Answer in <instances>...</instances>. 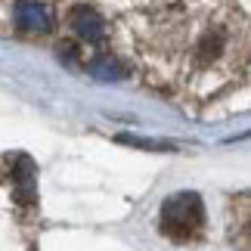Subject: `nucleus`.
<instances>
[{
	"mask_svg": "<svg viewBox=\"0 0 251 251\" xmlns=\"http://www.w3.org/2000/svg\"><path fill=\"white\" fill-rule=\"evenodd\" d=\"M220 50H224V34L214 31V34H205V37H201V44H199L196 56H199V62H201V65H208V62H214L217 56H220Z\"/></svg>",
	"mask_w": 251,
	"mask_h": 251,
	"instance_id": "obj_6",
	"label": "nucleus"
},
{
	"mask_svg": "<svg viewBox=\"0 0 251 251\" xmlns=\"http://www.w3.org/2000/svg\"><path fill=\"white\" fill-rule=\"evenodd\" d=\"M9 174H13V192L19 201H34V189H37V180H34V165L28 155H13L9 158Z\"/></svg>",
	"mask_w": 251,
	"mask_h": 251,
	"instance_id": "obj_4",
	"label": "nucleus"
},
{
	"mask_svg": "<svg viewBox=\"0 0 251 251\" xmlns=\"http://www.w3.org/2000/svg\"><path fill=\"white\" fill-rule=\"evenodd\" d=\"M69 25H72V31L87 44H100L105 37V22L93 6H75L69 13Z\"/></svg>",
	"mask_w": 251,
	"mask_h": 251,
	"instance_id": "obj_3",
	"label": "nucleus"
},
{
	"mask_svg": "<svg viewBox=\"0 0 251 251\" xmlns=\"http://www.w3.org/2000/svg\"><path fill=\"white\" fill-rule=\"evenodd\" d=\"M158 229L177 245L199 242L201 233H205V205H201V196L183 189V192H174L171 199H165V205L158 211Z\"/></svg>",
	"mask_w": 251,
	"mask_h": 251,
	"instance_id": "obj_1",
	"label": "nucleus"
},
{
	"mask_svg": "<svg viewBox=\"0 0 251 251\" xmlns=\"http://www.w3.org/2000/svg\"><path fill=\"white\" fill-rule=\"evenodd\" d=\"M87 72L100 81H121L124 75H127V69H124L118 59H112V56H96V59H90L87 62Z\"/></svg>",
	"mask_w": 251,
	"mask_h": 251,
	"instance_id": "obj_5",
	"label": "nucleus"
},
{
	"mask_svg": "<svg viewBox=\"0 0 251 251\" xmlns=\"http://www.w3.org/2000/svg\"><path fill=\"white\" fill-rule=\"evenodd\" d=\"M16 28L25 34H47L53 28V16L37 0H19L16 3Z\"/></svg>",
	"mask_w": 251,
	"mask_h": 251,
	"instance_id": "obj_2",
	"label": "nucleus"
}]
</instances>
